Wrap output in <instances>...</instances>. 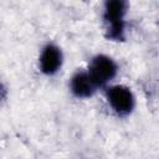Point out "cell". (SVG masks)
I'll list each match as a JSON object with an SVG mask.
<instances>
[{"instance_id": "obj_1", "label": "cell", "mask_w": 159, "mask_h": 159, "mask_svg": "<svg viewBox=\"0 0 159 159\" xmlns=\"http://www.w3.org/2000/svg\"><path fill=\"white\" fill-rule=\"evenodd\" d=\"M127 2L122 0L107 1L103 17L108 24V37L112 40H122L124 34V15Z\"/></svg>"}, {"instance_id": "obj_2", "label": "cell", "mask_w": 159, "mask_h": 159, "mask_svg": "<svg viewBox=\"0 0 159 159\" xmlns=\"http://www.w3.org/2000/svg\"><path fill=\"white\" fill-rule=\"evenodd\" d=\"M117 63L106 55H97L92 58L89 70L87 71L97 87L107 84L117 75Z\"/></svg>"}, {"instance_id": "obj_3", "label": "cell", "mask_w": 159, "mask_h": 159, "mask_svg": "<svg viewBox=\"0 0 159 159\" xmlns=\"http://www.w3.org/2000/svg\"><path fill=\"white\" fill-rule=\"evenodd\" d=\"M106 96L112 109L120 116L129 114L134 108V96L125 86H112L107 88Z\"/></svg>"}, {"instance_id": "obj_4", "label": "cell", "mask_w": 159, "mask_h": 159, "mask_svg": "<svg viewBox=\"0 0 159 159\" xmlns=\"http://www.w3.org/2000/svg\"><path fill=\"white\" fill-rule=\"evenodd\" d=\"M62 65V52L53 43H47L40 56V70L45 75H55Z\"/></svg>"}, {"instance_id": "obj_5", "label": "cell", "mask_w": 159, "mask_h": 159, "mask_svg": "<svg viewBox=\"0 0 159 159\" xmlns=\"http://www.w3.org/2000/svg\"><path fill=\"white\" fill-rule=\"evenodd\" d=\"M70 88H71V92L76 97L87 98V97H91L94 93L97 86L92 81L88 72L80 71V72H77L72 76L71 82H70Z\"/></svg>"}]
</instances>
